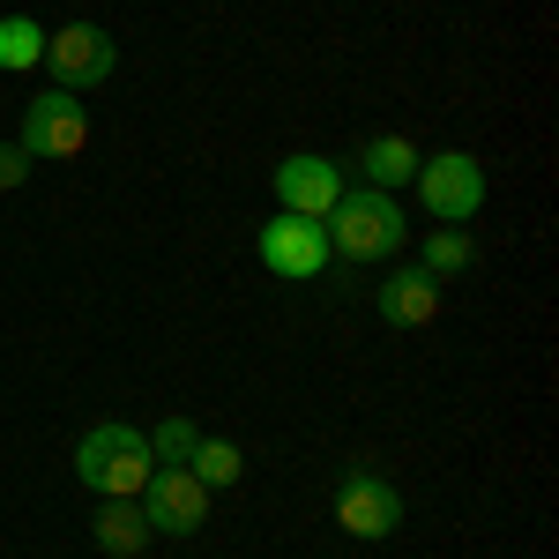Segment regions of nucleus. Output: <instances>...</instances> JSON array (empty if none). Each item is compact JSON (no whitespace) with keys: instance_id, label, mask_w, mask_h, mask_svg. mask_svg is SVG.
<instances>
[{"instance_id":"obj_1","label":"nucleus","mask_w":559,"mask_h":559,"mask_svg":"<svg viewBox=\"0 0 559 559\" xmlns=\"http://www.w3.org/2000/svg\"><path fill=\"white\" fill-rule=\"evenodd\" d=\"M150 471H157L150 432H134V426H90L75 440V477H83L97 500H134L150 485Z\"/></svg>"},{"instance_id":"obj_2","label":"nucleus","mask_w":559,"mask_h":559,"mask_svg":"<svg viewBox=\"0 0 559 559\" xmlns=\"http://www.w3.org/2000/svg\"><path fill=\"white\" fill-rule=\"evenodd\" d=\"M321 224H329V254H344V261H388V254H403V239H411L395 194H381V187L344 194Z\"/></svg>"},{"instance_id":"obj_3","label":"nucleus","mask_w":559,"mask_h":559,"mask_svg":"<svg viewBox=\"0 0 559 559\" xmlns=\"http://www.w3.org/2000/svg\"><path fill=\"white\" fill-rule=\"evenodd\" d=\"M418 202H426L432 224H471L485 210V165L471 150H440V157H418Z\"/></svg>"},{"instance_id":"obj_4","label":"nucleus","mask_w":559,"mask_h":559,"mask_svg":"<svg viewBox=\"0 0 559 559\" xmlns=\"http://www.w3.org/2000/svg\"><path fill=\"white\" fill-rule=\"evenodd\" d=\"M45 68H52V90H97L112 83V68H120V45L105 38L97 23H60V31H45Z\"/></svg>"},{"instance_id":"obj_5","label":"nucleus","mask_w":559,"mask_h":559,"mask_svg":"<svg viewBox=\"0 0 559 559\" xmlns=\"http://www.w3.org/2000/svg\"><path fill=\"white\" fill-rule=\"evenodd\" d=\"M134 500H142L150 530H165V537H194V530L210 522V500H216V492L187 471V463H157V471H150V485H142Z\"/></svg>"},{"instance_id":"obj_6","label":"nucleus","mask_w":559,"mask_h":559,"mask_svg":"<svg viewBox=\"0 0 559 559\" xmlns=\"http://www.w3.org/2000/svg\"><path fill=\"white\" fill-rule=\"evenodd\" d=\"M31 157H83L90 150V105L75 90H45L23 105V134H15Z\"/></svg>"},{"instance_id":"obj_7","label":"nucleus","mask_w":559,"mask_h":559,"mask_svg":"<svg viewBox=\"0 0 559 559\" xmlns=\"http://www.w3.org/2000/svg\"><path fill=\"white\" fill-rule=\"evenodd\" d=\"M261 261L276 269V276H292V284H313L321 269H329V224H313V216H269L261 224Z\"/></svg>"},{"instance_id":"obj_8","label":"nucleus","mask_w":559,"mask_h":559,"mask_svg":"<svg viewBox=\"0 0 559 559\" xmlns=\"http://www.w3.org/2000/svg\"><path fill=\"white\" fill-rule=\"evenodd\" d=\"M336 522H344L350 537H395V522H403V492L388 485L381 471H366V463H350L344 485H336Z\"/></svg>"},{"instance_id":"obj_9","label":"nucleus","mask_w":559,"mask_h":559,"mask_svg":"<svg viewBox=\"0 0 559 559\" xmlns=\"http://www.w3.org/2000/svg\"><path fill=\"white\" fill-rule=\"evenodd\" d=\"M344 202V165L336 157H321V150H299V157H284L276 165V210H292V216H321Z\"/></svg>"},{"instance_id":"obj_10","label":"nucleus","mask_w":559,"mask_h":559,"mask_svg":"<svg viewBox=\"0 0 559 559\" xmlns=\"http://www.w3.org/2000/svg\"><path fill=\"white\" fill-rule=\"evenodd\" d=\"M373 306H381L388 329H432V321H440V276H426V269L411 261V269H395V276L381 284Z\"/></svg>"},{"instance_id":"obj_11","label":"nucleus","mask_w":559,"mask_h":559,"mask_svg":"<svg viewBox=\"0 0 559 559\" xmlns=\"http://www.w3.org/2000/svg\"><path fill=\"white\" fill-rule=\"evenodd\" d=\"M90 537H97V552H105V559H142L157 530H150V515H142V500H97Z\"/></svg>"},{"instance_id":"obj_12","label":"nucleus","mask_w":559,"mask_h":559,"mask_svg":"<svg viewBox=\"0 0 559 559\" xmlns=\"http://www.w3.org/2000/svg\"><path fill=\"white\" fill-rule=\"evenodd\" d=\"M358 173H366V187H403V179H418V150L403 142V134H373L366 150H358Z\"/></svg>"},{"instance_id":"obj_13","label":"nucleus","mask_w":559,"mask_h":559,"mask_svg":"<svg viewBox=\"0 0 559 559\" xmlns=\"http://www.w3.org/2000/svg\"><path fill=\"white\" fill-rule=\"evenodd\" d=\"M187 471L202 477L210 492H224V485H239V477H247V455H239L231 440H210V432H202V440H194V455H187Z\"/></svg>"},{"instance_id":"obj_14","label":"nucleus","mask_w":559,"mask_h":559,"mask_svg":"<svg viewBox=\"0 0 559 559\" xmlns=\"http://www.w3.org/2000/svg\"><path fill=\"white\" fill-rule=\"evenodd\" d=\"M45 60V31L31 15H0V75H23Z\"/></svg>"},{"instance_id":"obj_15","label":"nucleus","mask_w":559,"mask_h":559,"mask_svg":"<svg viewBox=\"0 0 559 559\" xmlns=\"http://www.w3.org/2000/svg\"><path fill=\"white\" fill-rule=\"evenodd\" d=\"M471 261H477L471 231H463V224H440V231H432V239H426V261H418V269H426V276H440V284H448V276H463V269H471Z\"/></svg>"},{"instance_id":"obj_16","label":"nucleus","mask_w":559,"mask_h":559,"mask_svg":"<svg viewBox=\"0 0 559 559\" xmlns=\"http://www.w3.org/2000/svg\"><path fill=\"white\" fill-rule=\"evenodd\" d=\"M194 440H202V426H194V418H165V426H157V440H150V455H157V463H187V455H194Z\"/></svg>"},{"instance_id":"obj_17","label":"nucleus","mask_w":559,"mask_h":559,"mask_svg":"<svg viewBox=\"0 0 559 559\" xmlns=\"http://www.w3.org/2000/svg\"><path fill=\"white\" fill-rule=\"evenodd\" d=\"M31 165H38V157H31L23 142H0V194H15V187L31 179Z\"/></svg>"}]
</instances>
